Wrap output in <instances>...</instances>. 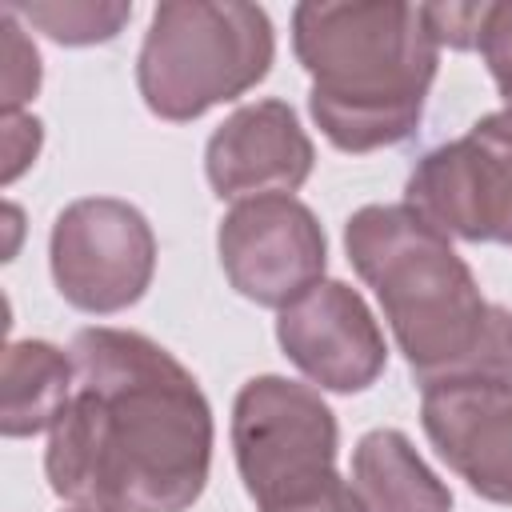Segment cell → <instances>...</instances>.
Listing matches in <instances>:
<instances>
[{
    "mask_svg": "<svg viewBox=\"0 0 512 512\" xmlns=\"http://www.w3.org/2000/svg\"><path fill=\"white\" fill-rule=\"evenodd\" d=\"M344 252L376 292L412 376L428 388L464 376L512 380L508 320L452 240L408 204H364L344 224Z\"/></svg>",
    "mask_w": 512,
    "mask_h": 512,
    "instance_id": "cell-2",
    "label": "cell"
},
{
    "mask_svg": "<svg viewBox=\"0 0 512 512\" xmlns=\"http://www.w3.org/2000/svg\"><path fill=\"white\" fill-rule=\"evenodd\" d=\"M8 8L16 12L20 24L68 48L108 44L132 20L128 0H36V4H8Z\"/></svg>",
    "mask_w": 512,
    "mask_h": 512,
    "instance_id": "cell-14",
    "label": "cell"
},
{
    "mask_svg": "<svg viewBox=\"0 0 512 512\" xmlns=\"http://www.w3.org/2000/svg\"><path fill=\"white\" fill-rule=\"evenodd\" d=\"M508 360H512V320H508Z\"/></svg>",
    "mask_w": 512,
    "mask_h": 512,
    "instance_id": "cell-20",
    "label": "cell"
},
{
    "mask_svg": "<svg viewBox=\"0 0 512 512\" xmlns=\"http://www.w3.org/2000/svg\"><path fill=\"white\" fill-rule=\"evenodd\" d=\"M336 448V412L312 384L264 372L236 392L232 456L256 512H364Z\"/></svg>",
    "mask_w": 512,
    "mask_h": 512,
    "instance_id": "cell-5",
    "label": "cell"
},
{
    "mask_svg": "<svg viewBox=\"0 0 512 512\" xmlns=\"http://www.w3.org/2000/svg\"><path fill=\"white\" fill-rule=\"evenodd\" d=\"M276 340L312 384L344 396L372 388L388 364V344L372 308L344 280H320L280 308Z\"/></svg>",
    "mask_w": 512,
    "mask_h": 512,
    "instance_id": "cell-9",
    "label": "cell"
},
{
    "mask_svg": "<svg viewBox=\"0 0 512 512\" xmlns=\"http://www.w3.org/2000/svg\"><path fill=\"white\" fill-rule=\"evenodd\" d=\"M64 512H104V508H84V504H68Z\"/></svg>",
    "mask_w": 512,
    "mask_h": 512,
    "instance_id": "cell-19",
    "label": "cell"
},
{
    "mask_svg": "<svg viewBox=\"0 0 512 512\" xmlns=\"http://www.w3.org/2000/svg\"><path fill=\"white\" fill-rule=\"evenodd\" d=\"M272 60L276 32L260 4L164 0L136 56V88L152 116L188 124L252 92Z\"/></svg>",
    "mask_w": 512,
    "mask_h": 512,
    "instance_id": "cell-4",
    "label": "cell"
},
{
    "mask_svg": "<svg viewBox=\"0 0 512 512\" xmlns=\"http://www.w3.org/2000/svg\"><path fill=\"white\" fill-rule=\"evenodd\" d=\"M348 484L364 512H452L448 484L400 428H372L356 440Z\"/></svg>",
    "mask_w": 512,
    "mask_h": 512,
    "instance_id": "cell-12",
    "label": "cell"
},
{
    "mask_svg": "<svg viewBox=\"0 0 512 512\" xmlns=\"http://www.w3.org/2000/svg\"><path fill=\"white\" fill-rule=\"evenodd\" d=\"M216 252L228 284L260 304L288 308L324 280L328 240L316 212L296 196H256L224 212Z\"/></svg>",
    "mask_w": 512,
    "mask_h": 512,
    "instance_id": "cell-8",
    "label": "cell"
},
{
    "mask_svg": "<svg viewBox=\"0 0 512 512\" xmlns=\"http://www.w3.org/2000/svg\"><path fill=\"white\" fill-rule=\"evenodd\" d=\"M404 204L448 240L512 248V108L428 148L408 172Z\"/></svg>",
    "mask_w": 512,
    "mask_h": 512,
    "instance_id": "cell-6",
    "label": "cell"
},
{
    "mask_svg": "<svg viewBox=\"0 0 512 512\" xmlns=\"http://www.w3.org/2000/svg\"><path fill=\"white\" fill-rule=\"evenodd\" d=\"M476 52H480L484 64H488L504 108H512V0H504V4H484Z\"/></svg>",
    "mask_w": 512,
    "mask_h": 512,
    "instance_id": "cell-16",
    "label": "cell"
},
{
    "mask_svg": "<svg viewBox=\"0 0 512 512\" xmlns=\"http://www.w3.org/2000/svg\"><path fill=\"white\" fill-rule=\"evenodd\" d=\"M424 16H428V28L440 48L464 52V48H476L484 4H424Z\"/></svg>",
    "mask_w": 512,
    "mask_h": 512,
    "instance_id": "cell-17",
    "label": "cell"
},
{
    "mask_svg": "<svg viewBox=\"0 0 512 512\" xmlns=\"http://www.w3.org/2000/svg\"><path fill=\"white\" fill-rule=\"evenodd\" d=\"M292 52L312 80L308 112L332 148L364 156L404 144L420 128L440 68L424 4H296Z\"/></svg>",
    "mask_w": 512,
    "mask_h": 512,
    "instance_id": "cell-3",
    "label": "cell"
},
{
    "mask_svg": "<svg viewBox=\"0 0 512 512\" xmlns=\"http://www.w3.org/2000/svg\"><path fill=\"white\" fill-rule=\"evenodd\" d=\"M420 424L436 456L476 496L512 504V380L464 376L428 384Z\"/></svg>",
    "mask_w": 512,
    "mask_h": 512,
    "instance_id": "cell-10",
    "label": "cell"
},
{
    "mask_svg": "<svg viewBox=\"0 0 512 512\" xmlns=\"http://www.w3.org/2000/svg\"><path fill=\"white\" fill-rule=\"evenodd\" d=\"M316 164L300 116L284 100L240 104L204 144V176L220 200L292 196Z\"/></svg>",
    "mask_w": 512,
    "mask_h": 512,
    "instance_id": "cell-11",
    "label": "cell"
},
{
    "mask_svg": "<svg viewBox=\"0 0 512 512\" xmlns=\"http://www.w3.org/2000/svg\"><path fill=\"white\" fill-rule=\"evenodd\" d=\"M48 268L72 308L92 316L124 312L156 276V232L136 204L84 196L52 220Z\"/></svg>",
    "mask_w": 512,
    "mask_h": 512,
    "instance_id": "cell-7",
    "label": "cell"
},
{
    "mask_svg": "<svg viewBox=\"0 0 512 512\" xmlns=\"http://www.w3.org/2000/svg\"><path fill=\"white\" fill-rule=\"evenodd\" d=\"M44 144V128L28 112H4V184H12L24 168L36 164Z\"/></svg>",
    "mask_w": 512,
    "mask_h": 512,
    "instance_id": "cell-18",
    "label": "cell"
},
{
    "mask_svg": "<svg viewBox=\"0 0 512 512\" xmlns=\"http://www.w3.org/2000/svg\"><path fill=\"white\" fill-rule=\"evenodd\" d=\"M76 388L48 432V488L104 512H188L212 472V404L152 336L80 328Z\"/></svg>",
    "mask_w": 512,
    "mask_h": 512,
    "instance_id": "cell-1",
    "label": "cell"
},
{
    "mask_svg": "<svg viewBox=\"0 0 512 512\" xmlns=\"http://www.w3.org/2000/svg\"><path fill=\"white\" fill-rule=\"evenodd\" d=\"M72 388H76L72 352H60L48 340H12L4 348L0 432L8 440L52 432Z\"/></svg>",
    "mask_w": 512,
    "mask_h": 512,
    "instance_id": "cell-13",
    "label": "cell"
},
{
    "mask_svg": "<svg viewBox=\"0 0 512 512\" xmlns=\"http://www.w3.org/2000/svg\"><path fill=\"white\" fill-rule=\"evenodd\" d=\"M0 32H4V112H20L40 92V52L28 40L16 12L0 8Z\"/></svg>",
    "mask_w": 512,
    "mask_h": 512,
    "instance_id": "cell-15",
    "label": "cell"
}]
</instances>
